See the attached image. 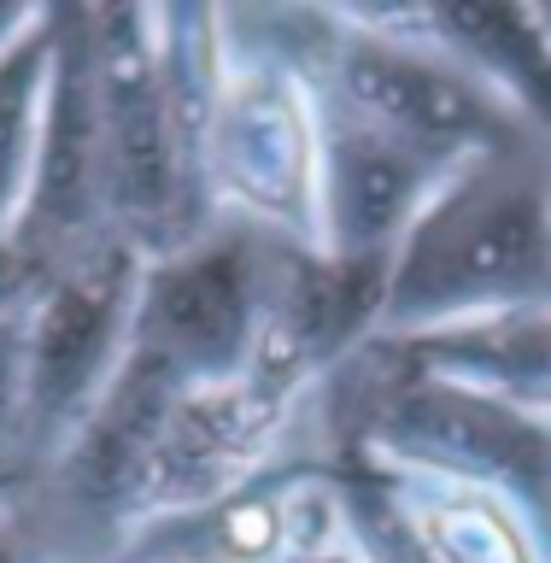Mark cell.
Wrapping results in <instances>:
<instances>
[{
	"label": "cell",
	"mask_w": 551,
	"mask_h": 563,
	"mask_svg": "<svg viewBox=\"0 0 551 563\" xmlns=\"http://www.w3.org/2000/svg\"><path fill=\"white\" fill-rule=\"evenodd\" d=\"M311 411H323V457L447 475L505 493L540 528L551 517V417L422 364L399 334H376L329 369Z\"/></svg>",
	"instance_id": "obj_1"
},
{
	"label": "cell",
	"mask_w": 551,
	"mask_h": 563,
	"mask_svg": "<svg viewBox=\"0 0 551 563\" xmlns=\"http://www.w3.org/2000/svg\"><path fill=\"white\" fill-rule=\"evenodd\" d=\"M551 306V147L482 153L447 170L387 258L382 334Z\"/></svg>",
	"instance_id": "obj_2"
},
{
	"label": "cell",
	"mask_w": 551,
	"mask_h": 563,
	"mask_svg": "<svg viewBox=\"0 0 551 563\" xmlns=\"http://www.w3.org/2000/svg\"><path fill=\"white\" fill-rule=\"evenodd\" d=\"M82 24L112 235L147 264L170 258L206 241L223 218L176 147L153 7H82Z\"/></svg>",
	"instance_id": "obj_3"
},
{
	"label": "cell",
	"mask_w": 551,
	"mask_h": 563,
	"mask_svg": "<svg viewBox=\"0 0 551 563\" xmlns=\"http://www.w3.org/2000/svg\"><path fill=\"white\" fill-rule=\"evenodd\" d=\"M206 194L223 223L323 246V95L223 18V82L206 123Z\"/></svg>",
	"instance_id": "obj_4"
},
{
	"label": "cell",
	"mask_w": 551,
	"mask_h": 563,
	"mask_svg": "<svg viewBox=\"0 0 551 563\" xmlns=\"http://www.w3.org/2000/svg\"><path fill=\"white\" fill-rule=\"evenodd\" d=\"M311 82L329 106L440 158V165H464V158L535 141L510 118V106L487 82H475L458 59L429 42H411V35L364 30L341 7H334V35Z\"/></svg>",
	"instance_id": "obj_5"
},
{
	"label": "cell",
	"mask_w": 551,
	"mask_h": 563,
	"mask_svg": "<svg viewBox=\"0 0 551 563\" xmlns=\"http://www.w3.org/2000/svg\"><path fill=\"white\" fill-rule=\"evenodd\" d=\"M141 271L147 258H135L130 246H100L53 276H24V411L35 470L59 464V452L112 387L130 352Z\"/></svg>",
	"instance_id": "obj_6"
},
{
	"label": "cell",
	"mask_w": 551,
	"mask_h": 563,
	"mask_svg": "<svg viewBox=\"0 0 551 563\" xmlns=\"http://www.w3.org/2000/svg\"><path fill=\"white\" fill-rule=\"evenodd\" d=\"M264 334V235L218 223L206 241L141 271L130 358L176 387H218L258 364Z\"/></svg>",
	"instance_id": "obj_7"
},
{
	"label": "cell",
	"mask_w": 551,
	"mask_h": 563,
	"mask_svg": "<svg viewBox=\"0 0 551 563\" xmlns=\"http://www.w3.org/2000/svg\"><path fill=\"white\" fill-rule=\"evenodd\" d=\"M364 563H551L540 522L505 493L376 457H323Z\"/></svg>",
	"instance_id": "obj_8"
},
{
	"label": "cell",
	"mask_w": 551,
	"mask_h": 563,
	"mask_svg": "<svg viewBox=\"0 0 551 563\" xmlns=\"http://www.w3.org/2000/svg\"><path fill=\"white\" fill-rule=\"evenodd\" d=\"M53 12V59H47V100L42 135H35V170L7 241L18 276H53L100 246H123L106 211V165H100V123H95V82H88V24L82 7Z\"/></svg>",
	"instance_id": "obj_9"
},
{
	"label": "cell",
	"mask_w": 551,
	"mask_h": 563,
	"mask_svg": "<svg viewBox=\"0 0 551 563\" xmlns=\"http://www.w3.org/2000/svg\"><path fill=\"white\" fill-rule=\"evenodd\" d=\"M387 258H334L323 246L264 235V334L258 364L323 387L364 341L382 334Z\"/></svg>",
	"instance_id": "obj_10"
},
{
	"label": "cell",
	"mask_w": 551,
	"mask_h": 563,
	"mask_svg": "<svg viewBox=\"0 0 551 563\" xmlns=\"http://www.w3.org/2000/svg\"><path fill=\"white\" fill-rule=\"evenodd\" d=\"M447 170L458 165H440L323 100V253L394 258L399 235Z\"/></svg>",
	"instance_id": "obj_11"
},
{
	"label": "cell",
	"mask_w": 551,
	"mask_h": 563,
	"mask_svg": "<svg viewBox=\"0 0 551 563\" xmlns=\"http://www.w3.org/2000/svg\"><path fill=\"white\" fill-rule=\"evenodd\" d=\"M341 12L364 30L440 47L475 82H487L540 147H551V30L540 7H482V0L440 7L434 0V7H341Z\"/></svg>",
	"instance_id": "obj_12"
},
{
	"label": "cell",
	"mask_w": 551,
	"mask_h": 563,
	"mask_svg": "<svg viewBox=\"0 0 551 563\" xmlns=\"http://www.w3.org/2000/svg\"><path fill=\"white\" fill-rule=\"evenodd\" d=\"M422 364L447 376L487 387L522 411L551 417V306L487 317V323H458L440 334H399Z\"/></svg>",
	"instance_id": "obj_13"
},
{
	"label": "cell",
	"mask_w": 551,
	"mask_h": 563,
	"mask_svg": "<svg viewBox=\"0 0 551 563\" xmlns=\"http://www.w3.org/2000/svg\"><path fill=\"white\" fill-rule=\"evenodd\" d=\"M47 59H53V12L42 7V18L0 53V253H7L30 194L42 100H47Z\"/></svg>",
	"instance_id": "obj_14"
},
{
	"label": "cell",
	"mask_w": 551,
	"mask_h": 563,
	"mask_svg": "<svg viewBox=\"0 0 551 563\" xmlns=\"http://www.w3.org/2000/svg\"><path fill=\"white\" fill-rule=\"evenodd\" d=\"M24 299L30 282L0 253V522L18 505V493L42 475L30 457V411H24Z\"/></svg>",
	"instance_id": "obj_15"
},
{
	"label": "cell",
	"mask_w": 551,
	"mask_h": 563,
	"mask_svg": "<svg viewBox=\"0 0 551 563\" xmlns=\"http://www.w3.org/2000/svg\"><path fill=\"white\" fill-rule=\"evenodd\" d=\"M35 18H42V7H7V0H0V53H7L18 35H24Z\"/></svg>",
	"instance_id": "obj_16"
},
{
	"label": "cell",
	"mask_w": 551,
	"mask_h": 563,
	"mask_svg": "<svg viewBox=\"0 0 551 563\" xmlns=\"http://www.w3.org/2000/svg\"><path fill=\"white\" fill-rule=\"evenodd\" d=\"M0 563H30V545L12 534V522H0Z\"/></svg>",
	"instance_id": "obj_17"
},
{
	"label": "cell",
	"mask_w": 551,
	"mask_h": 563,
	"mask_svg": "<svg viewBox=\"0 0 551 563\" xmlns=\"http://www.w3.org/2000/svg\"><path fill=\"white\" fill-rule=\"evenodd\" d=\"M540 534H546V552H551V517H546V528H540Z\"/></svg>",
	"instance_id": "obj_18"
},
{
	"label": "cell",
	"mask_w": 551,
	"mask_h": 563,
	"mask_svg": "<svg viewBox=\"0 0 551 563\" xmlns=\"http://www.w3.org/2000/svg\"><path fill=\"white\" fill-rule=\"evenodd\" d=\"M540 18H546V30H551V7H540Z\"/></svg>",
	"instance_id": "obj_19"
}]
</instances>
